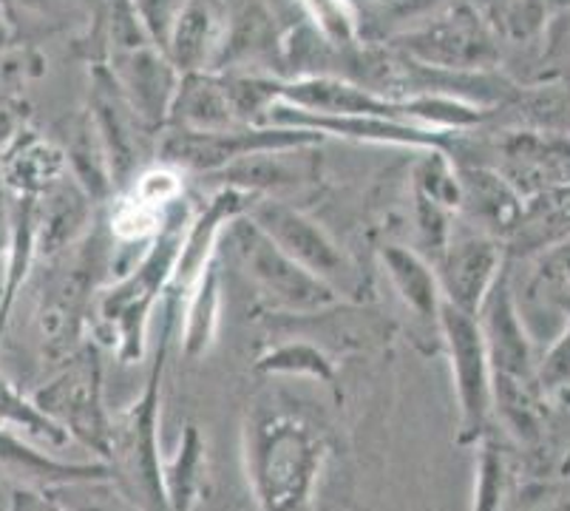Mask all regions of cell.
<instances>
[{
    "label": "cell",
    "mask_w": 570,
    "mask_h": 511,
    "mask_svg": "<svg viewBox=\"0 0 570 511\" xmlns=\"http://www.w3.org/2000/svg\"><path fill=\"white\" fill-rule=\"evenodd\" d=\"M338 452L333 426L282 386H264L242 417V469L256 511H313Z\"/></svg>",
    "instance_id": "6da1fadb"
},
{
    "label": "cell",
    "mask_w": 570,
    "mask_h": 511,
    "mask_svg": "<svg viewBox=\"0 0 570 511\" xmlns=\"http://www.w3.org/2000/svg\"><path fill=\"white\" fill-rule=\"evenodd\" d=\"M188 225L190 210L183 199L165 214L159 234L145 245L142 256H137L128 271L119 273L111 287L100 291L97 324L122 364L142 358L145 327L151 322L154 309L168 298Z\"/></svg>",
    "instance_id": "7a4b0ae2"
},
{
    "label": "cell",
    "mask_w": 570,
    "mask_h": 511,
    "mask_svg": "<svg viewBox=\"0 0 570 511\" xmlns=\"http://www.w3.org/2000/svg\"><path fill=\"white\" fill-rule=\"evenodd\" d=\"M165 322L159 333L157 353L145 379L142 392L126 410L111 415V452L106 466L111 478L142 511H168L163 492V452H159V412H163V379L168 364L174 324L179 304L165 298Z\"/></svg>",
    "instance_id": "3957f363"
},
{
    "label": "cell",
    "mask_w": 570,
    "mask_h": 511,
    "mask_svg": "<svg viewBox=\"0 0 570 511\" xmlns=\"http://www.w3.org/2000/svg\"><path fill=\"white\" fill-rule=\"evenodd\" d=\"M476 322L483 330L485 355H489L494 415H500L511 435L520 441H533L539 435V390L542 386H539L531 344H528L505 273L491 287L489 298L476 313Z\"/></svg>",
    "instance_id": "277c9868"
},
{
    "label": "cell",
    "mask_w": 570,
    "mask_h": 511,
    "mask_svg": "<svg viewBox=\"0 0 570 511\" xmlns=\"http://www.w3.org/2000/svg\"><path fill=\"white\" fill-rule=\"evenodd\" d=\"M111 250L108 227H91L80 245L49 262L38 298V333L43 358L51 364L63 366L86 344L82 330L91 318L102 271L111 265Z\"/></svg>",
    "instance_id": "5b68a950"
},
{
    "label": "cell",
    "mask_w": 570,
    "mask_h": 511,
    "mask_svg": "<svg viewBox=\"0 0 570 511\" xmlns=\"http://www.w3.org/2000/svg\"><path fill=\"white\" fill-rule=\"evenodd\" d=\"M219 256H227L236 265L253 293H258V298L269 309H276V316H315L341 304V296L333 287H326L313 273L295 265L276 242L258 230L256 222L247 214L236 216L225 227L219 239Z\"/></svg>",
    "instance_id": "8992f818"
},
{
    "label": "cell",
    "mask_w": 570,
    "mask_h": 511,
    "mask_svg": "<svg viewBox=\"0 0 570 511\" xmlns=\"http://www.w3.org/2000/svg\"><path fill=\"white\" fill-rule=\"evenodd\" d=\"M38 410L60 426L71 441L95 452L102 463L111 452V412L102 392L100 347L86 341L49 384L32 395Z\"/></svg>",
    "instance_id": "52a82bcc"
},
{
    "label": "cell",
    "mask_w": 570,
    "mask_h": 511,
    "mask_svg": "<svg viewBox=\"0 0 570 511\" xmlns=\"http://www.w3.org/2000/svg\"><path fill=\"white\" fill-rule=\"evenodd\" d=\"M389 46L412 63L445 75H491L500 63V40L474 3H443L434 18Z\"/></svg>",
    "instance_id": "ba28073f"
},
{
    "label": "cell",
    "mask_w": 570,
    "mask_h": 511,
    "mask_svg": "<svg viewBox=\"0 0 570 511\" xmlns=\"http://www.w3.org/2000/svg\"><path fill=\"white\" fill-rule=\"evenodd\" d=\"M321 143H324L321 134L282 126L233 128V131L216 134L165 131L159 137V165L179 170V174L219 177L222 170L253 157V154L298 151V148H315Z\"/></svg>",
    "instance_id": "9c48e42d"
},
{
    "label": "cell",
    "mask_w": 570,
    "mask_h": 511,
    "mask_svg": "<svg viewBox=\"0 0 570 511\" xmlns=\"http://www.w3.org/2000/svg\"><path fill=\"white\" fill-rule=\"evenodd\" d=\"M438 330L443 335V347L452 366L460 412L458 441L471 446L489 438L494 430V397H491V370L483 330L474 316H465L449 304L440 309Z\"/></svg>",
    "instance_id": "30bf717a"
},
{
    "label": "cell",
    "mask_w": 570,
    "mask_h": 511,
    "mask_svg": "<svg viewBox=\"0 0 570 511\" xmlns=\"http://www.w3.org/2000/svg\"><path fill=\"white\" fill-rule=\"evenodd\" d=\"M247 216L256 222L258 230H264L287 253L295 265L313 273L318 282L333 287L338 296L352 293L361 284V276L352 267L350 256L338 247V242L326 234L318 222H313L293 205L278 203V199H253Z\"/></svg>",
    "instance_id": "8fae6325"
},
{
    "label": "cell",
    "mask_w": 570,
    "mask_h": 511,
    "mask_svg": "<svg viewBox=\"0 0 570 511\" xmlns=\"http://www.w3.org/2000/svg\"><path fill=\"white\" fill-rule=\"evenodd\" d=\"M502 256L505 250L497 239L469 225H454L449 247L434 265L443 304L476 318L491 287L502 276Z\"/></svg>",
    "instance_id": "7c38bea8"
},
{
    "label": "cell",
    "mask_w": 570,
    "mask_h": 511,
    "mask_svg": "<svg viewBox=\"0 0 570 511\" xmlns=\"http://www.w3.org/2000/svg\"><path fill=\"white\" fill-rule=\"evenodd\" d=\"M267 126L304 128L321 137H344L357 143H377V146H401L414 151H445L449 157L458 148L463 134H443L432 128L414 126L403 120H383V117H324V114H304L278 102L267 117Z\"/></svg>",
    "instance_id": "4fadbf2b"
},
{
    "label": "cell",
    "mask_w": 570,
    "mask_h": 511,
    "mask_svg": "<svg viewBox=\"0 0 570 511\" xmlns=\"http://www.w3.org/2000/svg\"><path fill=\"white\" fill-rule=\"evenodd\" d=\"M106 66L139 126L151 137H163L183 75L154 46L108 57Z\"/></svg>",
    "instance_id": "5bb4252c"
},
{
    "label": "cell",
    "mask_w": 570,
    "mask_h": 511,
    "mask_svg": "<svg viewBox=\"0 0 570 511\" xmlns=\"http://www.w3.org/2000/svg\"><path fill=\"white\" fill-rule=\"evenodd\" d=\"M86 114L95 126L102 154H106L114 190L128 188L137 179L142 139H148L151 134L137 122L106 63L91 66V108Z\"/></svg>",
    "instance_id": "9a60e30c"
},
{
    "label": "cell",
    "mask_w": 570,
    "mask_h": 511,
    "mask_svg": "<svg viewBox=\"0 0 570 511\" xmlns=\"http://www.w3.org/2000/svg\"><path fill=\"white\" fill-rule=\"evenodd\" d=\"M454 165L460 179L458 216H463V225L505 245L522 216V196L489 163Z\"/></svg>",
    "instance_id": "2e32d148"
},
{
    "label": "cell",
    "mask_w": 570,
    "mask_h": 511,
    "mask_svg": "<svg viewBox=\"0 0 570 511\" xmlns=\"http://www.w3.org/2000/svg\"><path fill=\"white\" fill-rule=\"evenodd\" d=\"M38 259L55 262L80 245L97 225V205L86 190L66 177L43 199H38Z\"/></svg>",
    "instance_id": "e0dca14e"
},
{
    "label": "cell",
    "mask_w": 570,
    "mask_h": 511,
    "mask_svg": "<svg viewBox=\"0 0 570 511\" xmlns=\"http://www.w3.org/2000/svg\"><path fill=\"white\" fill-rule=\"evenodd\" d=\"M66 177H69V159L63 148L29 128L0 157V183L12 196L38 203Z\"/></svg>",
    "instance_id": "ac0fdd59"
},
{
    "label": "cell",
    "mask_w": 570,
    "mask_h": 511,
    "mask_svg": "<svg viewBox=\"0 0 570 511\" xmlns=\"http://www.w3.org/2000/svg\"><path fill=\"white\" fill-rule=\"evenodd\" d=\"M111 469L102 461L97 463H69L57 461L51 454L38 452L14 432H0V487H26L49 492L63 483L88 478H106Z\"/></svg>",
    "instance_id": "d6986e66"
},
{
    "label": "cell",
    "mask_w": 570,
    "mask_h": 511,
    "mask_svg": "<svg viewBox=\"0 0 570 511\" xmlns=\"http://www.w3.org/2000/svg\"><path fill=\"white\" fill-rule=\"evenodd\" d=\"M242 128L233 117L227 102L222 77L214 71L202 75H185L179 80V91L170 106L168 128L165 131H190V134H216Z\"/></svg>",
    "instance_id": "ffe728a7"
},
{
    "label": "cell",
    "mask_w": 570,
    "mask_h": 511,
    "mask_svg": "<svg viewBox=\"0 0 570 511\" xmlns=\"http://www.w3.org/2000/svg\"><path fill=\"white\" fill-rule=\"evenodd\" d=\"M570 234V185H557L537 196H528L522 203V216L514 234L508 236L502 250L517 256L559 247V242Z\"/></svg>",
    "instance_id": "44dd1931"
},
{
    "label": "cell",
    "mask_w": 570,
    "mask_h": 511,
    "mask_svg": "<svg viewBox=\"0 0 570 511\" xmlns=\"http://www.w3.org/2000/svg\"><path fill=\"white\" fill-rule=\"evenodd\" d=\"M381 267L386 273L389 284L395 287L401 302L412 309L414 316L438 327L440 309H443V293H440L434 267L414 247L409 250L403 245L381 247Z\"/></svg>",
    "instance_id": "7402d4cb"
},
{
    "label": "cell",
    "mask_w": 570,
    "mask_h": 511,
    "mask_svg": "<svg viewBox=\"0 0 570 511\" xmlns=\"http://www.w3.org/2000/svg\"><path fill=\"white\" fill-rule=\"evenodd\" d=\"M222 7L219 3H183L176 18L174 35L165 57L179 75H202L210 71L219 43Z\"/></svg>",
    "instance_id": "603a6c76"
},
{
    "label": "cell",
    "mask_w": 570,
    "mask_h": 511,
    "mask_svg": "<svg viewBox=\"0 0 570 511\" xmlns=\"http://www.w3.org/2000/svg\"><path fill=\"white\" fill-rule=\"evenodd\" d=\"M163 492L168 511H194L207 494V443L196 423H185L179 446L163 461Z\"/></svg>",
    "instance_id": "cb8c5ba5"
},
{
    "label": "cell",
    "mask_w": 570,
    "mask_h": 511,
    "mask_svg": "<svg viewBox=\"0 0 570 511\" xmlns=\"http://www.w3.org/2000/svg\"><path fill=\"white\" fill-rule=\"evenodd\" d=\"M258 375L264 379H298L324 384L326 390L338 392V366L330 350L315 344L313 338L304 335H289L278 341L269 350H264L253 364Z\"/></svg>",
    "instance_id": "d4e9b609"
},
{
    "label": "cell",
    "mask_w": 570,
    "mask_h": 511,
    "mask_svg": "<svg viewBox=\"0 0 570 511\" xmlns=\"http://www.w3.org/2000/svg\"><path fill=\"white\" fill-rule=\"evenodd\" d=\"M222 265L216 256L207 271L196 278L188 296L179 302V318H183V350L188 358H202L214 347L216 330L222 316Z\"/></svg>",
    "instance_id": "484cf974"
},
{
    "label": "cell",
    "mask_w": 570,
    "mask_h": 511,
    "mask_svg": "<svg viewBox=\"0 0 570 511\" xmlns=\"http://www.w3.org/2000/svg\"><path fill=\"white\" fill-rule=\"evenodd\" d=\"M293 154L295 151L253 154V157L222 170V188L242 190L250 199H269V194H276V190L295 188L302 183V168L293 165Z\"/></svg>",
    "instance_id": "4316f807"
},
{
    "label": "cell",
    "mask_w": 570,
    "mask_h": 511,
    "mask_svg": "<svg viewBox=\"0 0 570 511\" xmlns=\"http://www.w3.org/2000/svg\"><path fill=\"white\" fill-rule=\"evenodd\" d=\"M476 446H480V454H476V483L471 511H514L517 494H520L514 480V463L494 438V432Z\"/></svg>",
    "instance_id": "83f0119b"
},
{
    "label": "cell",
    "mask_w": 570,
    "mask_h": 511,
    "mask_svg": "<svg viewBox=\"0 0 570 511\" xmlns=\"http://www.w3.org/2000/svg\"><path fill=\"white\" fill-rule=\"evenodd\" d=\"M0 423L9 426V432H14V435L23 432L26 438L46 443L51 449H63L71 443V438L38 410L32 397H26L23 392L14 390L3 375H0Z\"/></svg>",
    "instance_id": "f1b7e54d"
},
{
    "label": "cell",
    "mask_w": 570,
    "mask_h": 511,
    "mask_svg": "<svg viewBox=\"0 0 570 511\" xmlns=\"http://www.w3.org/2000/svg\"><path fill=\"white\" fill-rule=\"evenodd\" d=\"M49 494L69 511H142L114 483L111 474L63 483V487L49 489Z\"/></svg>",
    "instance_id": "f546056e"
},
{
    "label": "cell",
    "mask_w": 570,
    "mask_h": 511,
    "mask_svg": "<svg viewBox=\"0 0 570 511\" xmlns=\"http://www.w3.org/2000/svg\"><path fill=\"white\" fill-rule=\"evenodd\" d=\"M414 194L423 199L443 205L452 214L460 208V179L458 165L445 151H420V159L414 163L412 170Z\"/></svg>",
    "instance_id": "4dcf8cb0"
},
{
    "label": "cell",
    "mask_w": 570,
    "mask_h": 511,
    "mask_svg": "<svg viewBox=\"0 0 570 511\" xmlns=\"http://www.w3.org/2000/svg\"><path fill=\"white\" fill-rule=\"evenodd\" d=\"M480 12L500 43H528L542 32L551 9L542 3H480Z\"/></svg>",
    "instance_id": "1f68e13d"
},
{
    "label": "cell",
    "mask_w": 570,
    "mask_h": 511,
    "mask_svg": "<svg viewBox=\"0 0 570 511\" xmlns=\"http://www.w3.org/2000/svg\"><path fill=\"white\" fill-rule=\"evenodd\" d=\"M134 7H137L139 23H142L151 46L159 51V55H165L170 43V35H174L176 18H179V12H183V3H168V0H142V3H134Z\"/></svg>",
    "instance_id": "d6a6232c"
},
{
    "label": "cell",
    "mask_w": 570,
    "mask_h": 511,
    "mask_svg": "<svg viewBox=\"0 0 570 511\" xmlns=\"http://www.w3.org/2000/svg\"><path fill=\"white\" fill-rule=\"evenodd\" d=\"M514 511H570V483H539L520 489Z\"/></svg>",
    "instance_id": "836d02e7"
},
{
    "label": "cell",
    "mask_w": 570,
    "mask_h": 511,
    "mask_svg": "<svg viewBox=\"0 0 570 511\" xmlns=\"http://www.w3.org/2000/svg\"><path fill=\"white\" fill-rule=\"evenodd\" d=\"M539 373V386L542 390H568L570 386V327L562 338L553 344L551 353L546 355Z\"/></svg>",
    "instance_id": "e575fe53"
},
{
    "label": "cell",
    "mask_w": 570,
    "mask_h": 511,
    "mask_svg": "<svg viewBox=\"0 0 570 511\" xmlns=\"http://www.w3.org/2000/svg\"><path fill=\"white\" fill-rule=\"evenodd\" d=\"M26 131V106L14 95H0V157Z\"/></svg>",
    "instance_id": "d590c367"
},
{
    "label": "cell",
    "mask_w": 570,
    "mask_h": 511,
    "mask_svg": "<svg viewBox=\"0 0 570 511\" xmlns=\"http://www.w3.org/2000/svg\"><path fill=\"white\" fill-rule=\"evenodd\" d=\"M7 498L0 511H69L63 503H57L49 492L26 487H7Z\"/></svg>",
    "instance_id": "8d00e7d4"
},
{
    "label": "cell",
    "mask_w": 570,
    "mask_h": 511,
    "mask_svg": "<svg viewBox=\"0 0 570 511\" xmlns=\"http://www.w3.org/2000/svg\"><path fill=\"white\" fill-rule=\"evenodd\" d=\"M546 271L551 273L553 278H559V282L570 284V245H559L548 253Z\"/></svg>",
    "instance_id": "74e56055"
},
{
    "label": "cell",
    "mask_w": 570,
    "mask_h": 511,
    "mask_svg": "<svg viewBox=\"0 0 570 511\" xmlns=\"http://www.w3.org/2000/svg\"><path fill=\"white\" fill-rule=\"evenodd\" d=\"M14 38V29H12V20H9L7 7H0V55L12 46Z\"/></svg>",
    "instance_id": "f35d334b"
},
{
    "label": "cell",
    "mask_w": 570,
    "mask_h": 511,
    "mask_svg": "<svg viewBox=\"0 0 570 511\" xmlns=\"http://www.w3.org/2000/svg\"><path fill=\"white\" fill-rule=\"evenodd\" d=\"M0 86H3V69H0ZM0 95H3V91H0Z\"/></svg>",
    "instance_id": "ab89813d"
}]
</instances>
